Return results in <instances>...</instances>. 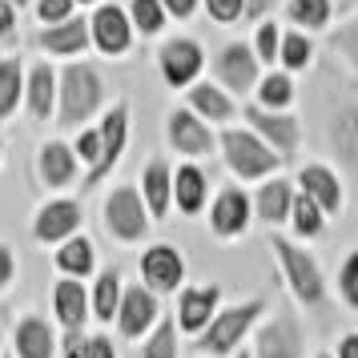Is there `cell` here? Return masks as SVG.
I'll return each instance as SVG.
<instances>
[{"instance_id": "40", "label": "cell", "mask_w": 358, "mask_h": 358, "mask_svg": "<svg viewBox=\"0 0 358 358\" xmlns=\"http://www.w3.org/2000/svg\"><path fill=\"white\" fill-rule=\"evenodd\" d=\"M278 45H282V33H278L274 20H262L258 33H254V57H258V65H278Z\"/></svg>"}, {"instance_id": "47", "label": "cell", "mask_w": 358, "mask_h": 358, "mask_svg": "<svg viewBox=\"0 0 358 358\" xmlns=\"http://www.w3.org/2000/svg\"><path fill=\"white\" fill-rule=\"evenodd\" d=\"M162 8H165V17H181L185 20L197 8V0H162Z\"/></svg>"}, {"instance_id": "39", "label": "cell", "mask_w": 358, "mask_h": 358, "mask_svg": "<svg viewBox=\"0 0 358 358\" xmlns=\"http://www.w3.org/2000/svg\"><path fill=\"white\" fill-rule=\"evenodd\" d=\"M330 45H334V52L355 69V77H358V13L346 20V24H338V29L330 33Z\"/></svg>"}, {"instance_id": "7", "label": "cell", "mask_w": 358, "mask_h": 358, "mask_svg": "<svg viewBox=\"0 0 358 358\" xmlns=\"http://www.w3.org/2000/svg\"><path fill=\"white\" fill-rule=\"evenodd\" d=\"M302 355H306V334H302V326L290 310H278L274 318L258 322L250 358H302Z\"/></svg>"}, {"instance_id": "37", "label": "cell", "mask_w": 358, "mask_h": 358, "mask_svg": "<svg viewBox=\"0 0 358 358\" xmlns=\"http://www.w3.org/2000/svg\"><path fill=\"white\" fill-rule=\"evenodd\" d=\"M129 24L141 36H157L165 29V8L162 0H133L129 4Z\"/></svg>"}, {"instance_id": "27", "label": "cell", "mask_w": 358, "mask_h": 358, "mask_svg": "<svg viewBox=\"0 0 358 358\" xmlns=\"http://www.w3.org/2000/svg\"><path fill=\"white\" fill-rule=\"evenodd\" d=\"M52 266H57V274L61 278H93L97 274V250L93 242L85 238V234H73L69 242H61L52 250Z\"/></svg>"}, {"instance_id": "34", "label": "cell", "mask_w": 358, "mask_h": 358, "mask_svg": "<svg viewBox=\"0 0 358 358\" xmlns=\"http://www.w3.org/2000/svg\"><path fill=\"white\" fill-rule=\"evenodd\" d=\"M310 57H314V45H310L306 33H282V45H278V65L282 73H302L310 69Z\"/></svg>"}, {"instance_id": "33", "label": "cell", "mask_w": 358, "mask_h": 358, "mask_svg": "<svg viewBox=\"0 0 358 358\" xmlns=\"http://www.w3.org/2000/svg\"><path fill=\"white\" fill-rule=\"evenodd\" d=\"M286 13H290V20L298 24V33H318V29H326L330 17H334V0H290Z\"/></svg>"}, {"instance_id": "3", "label": "cell", "mask_w": 358, "mask_h": 358, "mask_svg": "<svg viewBox=\"0 0 358 358\" xmlns=\"http://www.w3.org/2000/svg\"><path fill=\"white\" fill-rule=\"evenodd\" d=\"M217 149H222L226 169L238 181H266L282 169V157H278L254 129H234V125H229V129H222V137H217Z\"/></svg>"}, {"instance_id": "25", "label": "cell", "mask_w": 358, "mask_h": 358, "mask_svg": "<svg viewBox=\"0 0 358 358\" xmlns=\"http://www.w3.org/2000/svg\"><path fill=\"white\" fill-rule=\"evenodd\" d=\"M141 201L153 222H165V213L173 210V169L162 157H153L141 173Z\"/></svg>"}, {"instance_id": "45", "label": "cell", "mask_w": 358, "mask_h": 358, "mask_svg": "<svg viewBox=\"0 0 358 358\" xmlns=\"http://www.w3.org/2000/svg\"><path fill=\"white\" fill-rule=\"evenodd\" d=\"M17 282V254H13V245L0 242V294L8 290Z\"/></svg>"}, {"instance_id": "19", "label": "cell", "mask_w": 358, "mask_h": 358, "mask_svg": "<svg viewBox=\"0 0 358 358\" xmlns=\"http://www.w3.org/2000/svg\"><path fill=\"white\" fill-rule=\"evenodd\" d=\"M52 314L65 326V334H81L89 322V286H81L77 278H57L52 286Z\"/></svg>"}, {"instance_id": "43", "label": "cell", "mask_w": 358, "mask_h": 358, "mask_svg": "<svg viewBox=\"0 0 358 358\" xmlns=\"http://www.w3.org/2000/svg\"><path fill=\"white\" fill-rule=\"evenodd\" d=\"M73 153H77V162H85L89 169L97 165V157H101V133L97 129H85L77 141H73Z\"/></svg>"}, {"instance_id": "35", "label": "cell", "mask_w": 358, "mask_h": 358, "mask_svg": "<svg viewBox=\"0 0 358 358\" xmlns=\"http://www.w3.org/2000/svg\"><path fill=\"white\" fill-rule=\"evenodd\" d=\"M290 222H294V234L298 238H306V242H314V238H322V226H326V213L310 201L306 194H294V206H290Z\"/></svg>"}, {"instance_id": "12", "label": "cell", "mask_w": 358, "mask_h": 358, "mask_svg": "<svg viewBox=\"0 0 358 358\" xmlns=\"http://www.w3.org/2000/svg\"><path fill=\"white\" fill-rule=\"evenodd\" d=\"M157 69H162L165 85L189 89V85H197L201 69H206V49H201L197 41H189V36H173V41H165V49L157 52Z\"/></svg>"}, {"instance_id": "23", "label": "cell", "mask_w": 358, "mask_h": 358, "mask_svg": "<svg viewBox=\"0 0 358 358\" xmlns=\"http://www.w3.org/2000/svg\"><path fill=\"white\" fill-rule=\"evenodd\" d=\"M24 109H29L33 121H52L57 117V73L45 61H36L24 73Z\"/></svg>"}, {"instance_id": "44", "label": "cell", "mask_w": 358, "mask_h": 358, "mask_svg": "<svg viewBox=\"0 0 358 358\" xmlns=\"http://www.w3.org/2000/svg\"><path fill=\"white\" fill-rule=\"evenodd\" d=\"M85 358H117V342L109 334H85Z\"/></svg>"}, {"instance_id": "52", "label": "cell", "mask_w": 358, "mask_h": 358, "mask_svg": "<svg viewBox=\"0 0 358 358\" xmlns=\"http://www.w3.org/2000/svg\"><path fill=\"white\" fill-rule=\"evenodd\" d=\"M73 4H97V0H73Z\"/></svg>"}, {"instance_id": "2", "label": "cell", "mask_w": 358, "mask_h": 358, "mask_svg": "<svg viewBox=\"0 0 358 358\" xmlns=\"http://www.w3.org/2000/svg\"><path fill=\"white\" fill-rule=\"evenodd\" d=\"M266 318V298H250V302H238V306H226L217 310V318H213L201 334H197V350L210 358H229L242 350L245 334H254L258 322Z\"/></svg>"}, {"instance_id": "10", "label": "cell", "mask_w": 358, "mask_h": 358, "mask_svg": "<svg viewBox=\"0 0 358 358\" xmlns=\"http://www.w3.org/2000/svg\"><path fill=\"white\" fill-rule=\"evenodd\" d=\"M254 222V197L238 189V185H226L222 194L213 197L210 206V229L213 238H222V242H238L245 229Z\"/></svg>"}, {"instance_id": "56", "label": "cell", "mask_w": 358, "mask_h": 358, "mask_svg": "<svg viewBox=\"0 0 358 358\" xmlns=\"http://www.w3.org/2000/svg\"><path fill=\"white\" fill-rule=\"evenodd\" d=\"M4 358H13V355H4Z\"/></svg>"}, {"instance_id": "36", "label": "cell", "mask_w": 358, "mask_h": 358, "mask_svg": "<svg viewBox=\"0 0 358 358\" xmlns=\"http://www.w3.org/2000/svg\"><path fill=\"white\" fill-rule=\"evenodd\" d=\"M178 322H173V314H165L157 318V326L145 334V350L141 358H178Z\"/></svg>"}, {"instance_id": "28", "label": "cell", "mask_w": 358, "mask_h": 358, "mask_svg": "<svg viewBox=\"0 0 358 358\" xmlns=\"http://www.w3.org/2000/svg\"><path fill=\"white\" fill-rule=\"evenodd\" d=\"M290 206H294V185L286 178H266L262 181L258 197H254V213L266 226H282L290 222Z\"/></svg>"}, {"instance_id": "29", "label": "cell", "mask_w": 358, "mask_h": 358, "mask_svg": "<svg viewBox=\"0 0 358 358\" xmlns=\"http://www.w3.org/2000/svg\"><path fill=\"white\" fill-rule=\"evenodd\" d=\"M330 145L346 169L358 173V105H342L330 121Z\"/></svg>"}, {"instance_id": "8", "label": "cell", "mask_w": 358, "mask_h": 358, "mask_svg": "<svg viewBox=\"0 0 358 358\" xmlns=\"http://www.w3.org/2000/svg\"><path fill=\"white\" fill-rule=\"evenodd\" d=\"M141 286L149 294H157V298H169V294H181L185 286V258H181L178 245L169 242H153L141 254Z\"/></svg>"}, {"instance_id": "50", "label": "cell", "mask_w": 358, "mask_h": 358, "mask_svg": "<svg viewBox=\"0 0 358 358\" xmlns=\"http://www.w3.org/2000/svg\"><path fill=\"white\" fill-rule=\"evenodd\" d=\"M270 8H274V0H245V17L250 20H266V13H270Z\"/></svg>"}, {"instance_id": "51", "label": "cell", "mask_w": 358, "mask_h": 358, "mask_svg": "<svg viewBox=\"0 0 358 358\" xmlns=\"http://www.w3.org/2000/svg\"><path fill=\"white\" fill-rule=\"evenodd\" d=\"M234 358H250V350H238V355H234Z\"/></svg>"}, {"instance_id": "48", "label": "cell", "mask_w": 358, "mask_h": 358, "mask_svg": "<svg viewBox=\"0 0 358 358\" xmlns=\"http://www.w3.org/2000/svg\"><path fill=\"white\" fill-rule=\"evenodd\" d=\"M57 358H85V334H65V346Z\"/></svg>"}, {"instance_id": "46", "label": "cell", "mask_w": 358, "mask_h": 358, "mask_svg": "<svg viewBox=\"0 0 358 358\" xmlns=\"http://www.w3.org/2000/svg\"><path fill=\"white\" fill-rule=\"evenodd\" d=\"M0 41H17V8L0 0Z\"/></svg>"}, {"instance_id": "17", "label": "cell", "mask_w": 358, "mask_h": 358, "mask_svg": "<svg viewBox=\"0 0 358 358\" xmlns=\"http://www.w3.org/2000/svg\"><path fill=\"white\" fill-rule=\"evenodd\" d=\"M81 201H73V197H52L45 201L33 217V238L45 245H61L69 242L77 229H81Z\"/></svg>"}, {"instance_id": "22", "label": "cell", "mask_w": 358, "mask_h": 358, "mask_svg": "<svg viewBox=\"0 0 358 358\" xmlns=\"http://www.w3.org/2000/svg\"><path fill=\"white\" fill-rule=\"evenodd\" d=\"M210 201V178L197 162H185L173 169V210L185 217H197Z\"/></svg>"}, {"instance_id": "4", "label": "cell", "mask_w": 358, "mask_h": 358, "mask_svg": "<svg viewBox=\"0 0 358 358\" xmlns=\"http://www.w3.org/2000/svg\"><path fill=\"white\" fill-rule=\"evenodd\" d=\"M270 250H274L278 270H282V278H286V290H290L302 306H310V310L322 306L326 274H322V266H318V258H314L310 250H302V245H294L290 238H282V234L270 238Z\"/></svg>"}, {"instance_id": "31", "label": "cell", "mask_w": 358, "mask_h": 358, "mask_svg": "<svg viewBox=\"0 0 358 358\" xmlns=\"http://www.w3.org/2000/svg\"><path fill=\"white\" fill-rule=\"evenodd\" d=\"M254 105L258 109H270V113H290V105H294V77L290 73H266L258 85H254Z\"/></svg>"}, {"instance_id": "5", "label": "cell", "mask_w": 358, "mask_h": 358, "mask_svg": "<svg viewBox=\"0 0 358 358\" xmlns=\"http://www.w3.org/2000/svg\"><path fill=\"white\" fill-rule=\"evenodd\" d=\"M97 133H101V157H97V165L85 173V181H81L85 189H97L101 181L117 169V162H121V153L129 145V105H125V101L109 105V109L101 113Z\"/></svg>"}, {"instance_id": "42", "label": "cell", "mask_w": 358, "mask_h": 358, "mask_svg": "<svg viewBox=\"0 0 358 358\" xmlns=\"http://www.w3.org/2000/svg\"><path fill=\"white\" fill-rule=\"evenodd\" d=\"M201 4L217 24H234V20L245 17V0H201Z\"/></svg>"}, {"instance_id": "9", "label": "cell", "mask_w": 358, "mask_h": 358, "mask_svg": "<svg viewBox=\"0 0 358 358\" xmlns=\"http://www.w3.org/2000/svg\"><path fill=\"white\" fill-rule=\"evenodd\" d=\"M217 310H222V286H217V282H206V286H181L178 314H173L178 334L197 338V334L217 318Z\"/></svg>"}, {"instance_id": "32", "label": "cell", "mask_w": 358, "mask_h": 358, "mask_svg": "<svg viewBox=\"0 0 358 358\" xmlns=\"http://www.w3.org/2000/svg\"><path fill=\"white\" fill-rule=\"evenodd\" d=\"M20 105H24V69L17 57H0V121H8Z\"/></svg>"}, {"instance_id": "15", "label": "cell", "mask_w": 358, "mask_h": 358, "mask_svg": "<svg viewBox=\"0 0 358 358\" xmlns=\"http://www.w3.org/2000/svg\"><path fill=\"white\" fill-rule=\"evenodd\" d=\"M245 121L278 157H290L302 145V125H298L294 113H270V109H258V105H245Z\"/></svg>"}, {"instance_id": "41", "label": "cell", "mask_w": 358, "mask_h": 358, "mask_svg": "<svg viewBox=\"0 0 358 358\" xmlns=\"http://www.w3.org/2000/svg\"><path fill=\"white\" fill-rule=\"evenodd\" d=\"M36 17H41L45 29L65 24V20H73V0H36Z\"/></svg>"}, {"instance_id": "11", "label": "cell", "mask_w": 358, "mask_h": 358, "mask_svg": "<svg viewBox=\"0 0 358 358\" xmlns=\"http://www.w3.org/2000/svg\"><path fill=\"white\" fill-rule=\"evenodd\" d=\"M213 77H217V85L229 97L254 93V85H258V57H254V49L245 41H229L226 49L217 52V61H213Z\"/></svg>"}, {"instance_id": "16", "label": "cell", "mask_w": 358, "mask_h": 358, "mask_svg": "<svg viewBox=\"0 0 358 358\" xmlns=\"http://www.w3.org/2000/svg\"><path fill=\"white\" fill-rule=\"evenodd\" d=\"M165 133H169V145L178 149L181 157H210L213 149H217V137H213V129L201 121L197 113H189L185 105H178L173 113H169V121H165Z\"/></svg>"}, {"instance_id": "13", "label": "cell", "mask_w": 358, "mask_h": 358, "mask_svg": "<svg viewBox=\"0 0 358 358\" xmlns=\"http://www.w3.org/2000/svg\"><path fill=\"white\" fill-rule=\"evenodd\" d=\"M89 41L105 57H125L133 45V24L121 4H97L89 17Z\"/></svg>"}, {"instance_id": "21", "label": "cell", "mask_w": 358, "mask_h": 358, "mask_svg": "<svg viewBox=\"0 0 358 358\" xmlns=\"http://www.w3.org/2000/svg\"><path fill=\"white\" fill-rule=\"evenodd\" d=\"M13 355L17 358H57V334L41 314H20L13 326Z\"/></svg>"}, {"instance_id": "6", "label": "cell", "mask_w": 358, "mask_h": 358, "mask_svg": "<svg viewBox=\"0 0 358 358\" xmlns=\"http://www.w3.org/2000/svg\"><path fill=\"white\" fill-rule=\"evenodd\" d=\"M105 226L113 234L117 242H141L149 229H153V217H149L145 201H141V189L133 185H117L113 194L105 197Z\"/></svg>"}, {"instance_id": "1", "label": "cell", "mask_w": 358, "mask_h": 358, "mask_svg": "<svg viewBox=\"0 0 358 358\" xmlns=\"http://www.w3.org/2000/svg\"><path fill=\"white\" fill-rule=\"evenodd\" d=\"M101 101H105V81L93 65L73 61L57 73V125L77 129L89 117L101 113Z\"/></svg>"}, {"instance_id": "26", "label": "cell", "mask_w": 358, "mask_h": 358, "mask_svg": "<svg viewBox=\"0 0 358 358\" xmlns=\"http://www.w3.org/2000/svg\"><path fill=\"white\" fill-rule=\"evenodd\" d=\"M36 45L52 57H81L93 41H89V20L73 17L65 24H49V29H41L36 33Z\"/></svg>"}, {"instance_id": "54", "label": "cell", "mask_w": 358, "mask_h": 358, "mask_svg": "<svg viewBox=\"0 0 358 358\" xmlns=\"http://www.w3.org/2000/svg\"><path fill=\"white\" fill-rule=\"evenodd\" d=\"M0 157H4V137H0Z\"/></svg>"}, {"instance_id": "14", "label": "cell", "mask_w": 358, "mask_h": 358, "mask_svg": "<svg viewBox=\"0 0 358 358\" xmlns=\"http://www.w3.org/2000/svg\"><path fill=\"white\" fill-rule=\"evenodd\" d=\"M162 318V302H157V294H149L145 286H125L121 290V306H117V330H121V338H145L149 330L157 326Z\"/></svg>"}, {"instance_id": "55", "label": "cell", "mask_w": 358, "mask_h": 358, "mask_svg": "<svg viewBox=\"0 0 358 358\" xmlns=\"http://www.w3.org/2000/svg\"><path fill=\"white\" fill-rule=\"evenodd\" d=\"M0 358H4V346H0Z\"/></svg>"}, {"instance_id": "20", "label": "cell", "mask_w": 358, "mask_h": 358, "mask_svg": "<svg viewBox=\"0 0 358 358\" xmlns=\"http://www.w3.org/2000/svg\"><path fill=\"white\" fill-rule=\"evenodd\" d=\"M185 109H189V113H197L206 125H229V121H234V113H238L234 97H229L217 81L189 85V89H185Z\"/></svg>"}, {"instance_id": "53", "label": "cell", "mask_w": 358, "mask_h": 358, "mask_svg": "<svg viewBox=\"0 0 358 358\" xmlns=\"http://www.w3.org/2000/svg\"><path fill=\"white\" fill-rule=\"evenodd\" d=\"M314 358H334V350H330V355H314Z\"/></svg>"}, {"instance_id": "30", "label": "cell", "mask_w": 358, "mask_h": 358, "mask_svg": "<svg viewBox=\"0 0 358 358\" xmlns=\"http://www.w3.org/2000/svg\"><path fill=\"white\" fill-rule=\"evenodd\" d=\"M121 274H117L113 266L109 270H101L97 278H93V286H89V310H93V318H101V322H113L117 318V306H121Z\"/></svg>"}, {"instance_id": "24", "label": "cell", "mask_w": 358, "mask_h": 358, "mask_svg": "<svg viewBox=\"0 0 358 358\" xmlns=\"http://www.w3.org/2000/svg\"><path fill=\"white\" fill-rule=\"evenodd\" d=\"M77 153L69 141H45L41 153H36V173L45 181V189H65L77 181Z\"/></svg>"}, {"instance_id": "49", "label": "cell", "mask_w": 358, "mask_h": 358, "mask_svg": "<svg viewBox=\"0 0 358 358\" xmlns=\"http://www.w3.org/2000/svg\"><path fill=\"white\" fill-rule=\"evenodd\" d=\"M334 358H358V330L342 334V342L334 346Z\"/></svg>"}, {"instance_id": "38", "label": "cell", "mask_w": 358, "mask_h": 358, "mask_svg": "<svg viewBox=\"0 0 358 358\" xmlns=\"http://www.w3.org/2000/svg\"><path fill=\"white\" fill-rule=\"evenodd\" d=\"M334 290H338V298L358 314V250H350V254L342 258L338 278H334Z\"/></svg>"}, {"instance_id": "18", "label": "cell", "mask_w": 358, "mask_h": 358, "mask_svg": "<svg viewBox=\"0 0 358 358\" xmlns=\"http://www.w3.org/2000/svg\"><path fill=\"white\" fill-rule=\"evenodd\" d=\"M298 194H306L326 217L342 213V201H346L342 181H338V173H334L330 165H302V173H298Z\"/></svg>"}]
</instances>
